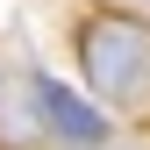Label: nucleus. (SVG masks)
<instances>
[{
  "label": "nucleus",
  "mask_w": 150,
  "mask_h": 150,
  "mask_svg": "<svg viewBox=\"0 0 150 150\" xmlns=\"http://www.w3.org/2000/svg\"><path fill=\"white\" fill-rule=\"evenodd\" d=\"M71 50H79V71L93 86V100L100 107H143L150 100V22L129 7H93L79 14V36H71Z\"/></svg>",
  "instance_id": "nucleus-1"
},
{
  "label": "nucleus",
  "mask_w": 150,
  "mask_h": 150,
  "mask_svg": "<svg viewBox=\"0 0 150 150\" xmlns=\"http://www.w3.org/2000/svg\"><path fill=\"white\" fill-rule=\"evenodd\" d=\"M29 86H36V115H43V136H64V143H79V150L107 143V115H93L79 93H64L57 79H29Z\"/></svg>",
  "instance_id": "nucleus-2"
}]
</instances>
